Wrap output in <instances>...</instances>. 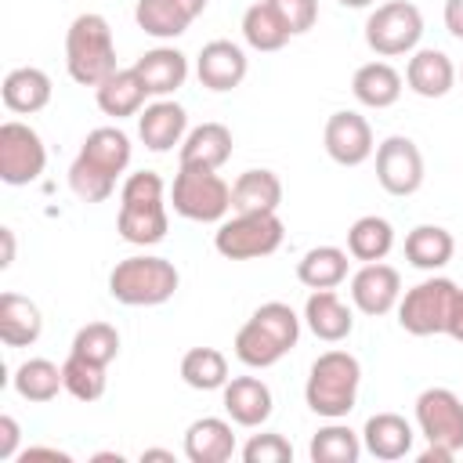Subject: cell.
I'll use <instances>...</instances> for the list:
<instances>
[{
    "label": "cell",
    "mask_w": 463,
    "mask_h": 463,
    "mask_svg": "<svg viewBox=\"0 0 463 463\" xmlns=\"http://www.w3.org/2000/svg\"><path fill=\"white\" fill-rule=\"evenodd\" d=\"M242 459L246 463H289L293 459V445L282 434L264 430V434H253L242 445Z\"/></svg>",
    "instance_id": "42"
},
{
    "label": "cell",
    "mask_w": 463,
    "mask_h": 463,
    "mask_svg": "<svg viewBox=\"0 0 463 463\" xmlns=\"http://www.w3.org/2000/svg\"><path fill=\"white\" fill-rule=\"evenodd\" d=\"M282 206V181L275 170H242L232 184V210L235 213H279Z\"/></svg>",
    "instance_id": "24"
},
{
    "label": "cell",
    "mask_w": 463,
    "mask_h": 463,
    "mask_svg": "<svg viewBox=\"0 0 463 463\" xmlns=\"http://www.w3.org/2000/svg\"><path fill=\"white\" fill-rule=\"evenodd\" d=\"M184 134H188V112L170 98H159L137 112V137L148 152H170L174 145L181 148Z\"/></svg>",
    "instance_id": "15"
},
{
    "label": "cell",
    "mask_w": 463,
    "mask_h": 463,
    "mask_svg": "<svg viewBox=\"0 0 463 463\" xmlns=\"http://www.w3.org/2000/svg\"><path fill=\"white\" fill-rule=\"evenodd\" d=\"M145 98H148V90H145V83H141V76H137L134 65H130V69H116L109 80H101V83L94 87L98 109H101L105 116H112V119L137 116V112L145 109Z\"/></svg>",
    "instance_id": "26"
},
{
    "label": "cell",
    "mask_w": 463,
    "mask_h": 463,
    "mask_svg": "<svg viewBox=\"0 0 463 463\" xmlns=\"http://www.w3.org/2000/svg\"><path fill=\"white\" fill-rule=\"evenodd\" d=\"M246 72H250V58L232 40H210V43H203V51L195 58V76L213 94L235 90L246 80Z\"/></svg>",
    "instance_id": "14"
},
{
    "label": "cell",
    "mask_w": 463,
    "mask_h": 463,
    "mask_svg": "<svg viewBox=\"0 0 463 463\" xmlns=\"http://www.w3.org/2000/svg\"><path fill=\"white\" fill-rule=\"evenodd\" d=\"M376 181L387 195H416L423 184V152L412 137L391 134L376 145Z\"/></svg>",
    "instance_id": "11"
},
{
    "label": "cell",
    "mask_w": 463,
    "mask_h": 463,
    "mask_svg": "<svg viewBox=\"0 0 463 463\" xmlns=\"http://www.w3.org/2000/svg\"><path fill=\"white\" fill-rule=\"evenodd\" d=\"M177 4H181V7H184L192 18H199V14L206 11V4H210V0H177Z\"/></svg>",
    "instance_id": "50"
},
{
    "label": "cell",
    "mask_w": 463,
    "mask_h": 463,
    "mask_svg": "<svg viewBox=\"0 0 463 463\" xmlns=\"http://www.w3.org/2000/svg\"><path fill=\"white\" fill-rule=\"evenodd\" d=\"M141 459H174V452H166V449H145Z\"/></svg>",
    "instance_id": "51"
},
{
    "label": "cell",
    "mask_w": 463,
    "mask_h": 463,
    "mask_svg": "<svg viewBox=\"0 0 463 463\" xmlns=\"http://www.w3.org/2000/svg\"><path fill=\"white\" fill-rule=\"evenodd\" d=\"M362 452H365L362 449V434L351 430L340 420H329L326 427H318L311 445H307L311 463H358Z\"/></svg>",
    "instance_id": "34"
},
{
    "label": "cell",
    "mask_w": 463,
    "mask_h": 463,
    "mask_svg": "<svg viewBox=\"0 0 463 463\" xmlns=\"http://www.w3.org/2000/svg\"><path fill=\"white\" fill-rule=\"evenodd\" d=\"M80 156H83L87 163H94L98 170L119 177V174L130 166L134 148H130V137H127L119 127H94V130L83 137Z\"/></svg>",
    "instance_id": "29"
},
{
    "label": "cell",
    "mask_w": 463,
    "mask_h": 463,
    "mask_svg": "<svg viewBox=\"0 0 463 463\" xmlns=\"http://www.w3.org/2000/svg\"><path fill=\"white\" fill-rule=\"evenodd\" d=\"M134 22L156 36V40H174L181 36L195 18L177 4V0H137L134 4Z\"/></svg>",
    "instance_id": "36"
},
{
    "label": "cell",
    "mask_w": 463,
    "mask_h": 463,
    "mask_svg": "<svg viewBox=\"0 0 463 463\" xmlns=\"http://www.w3.org/2000/svg\"><path fill=\"white\" fill-rule=\"evenodd\" d=\"M351 253L340 246H311L300 260H297V279L307 289H336L347 279V260Z\"/></svg>",
    "instance_id": "32"
},
{
    "label": "cell",
    "mask_w": 463,
    "mask_h": 463,
    "mask_svg": "<svg viewBox=\"0 0 463 463\" xmlns=\"http://www.w3.org/2000/svg\"><path fill=\"white\" fill-rule=\"evenodd\" d=\"M322 145H326V156L340 166H362L373 152H376V141H373V127L365 116L344 109V112H333L326 119V130H322Z\"/></svg>",
    "instance_id": "12"
},
{
    "label": "cell",
    "mask_w": 463,
    "mask_h": 463,
    "mask_svg": "<svg viewBox=\"0 0 463 463\" xmlns=\"http://www.w3.org/2000/svg\"><path fill=\"white\" fill-rule=\"evenodd\" d=\"M181 166H206L221 170L232 159V130L224 123H199L181 141Z\"/></svg>",
    "instance_id": "23"
},
{
    "label": "cell",
    "mask_w": 463,
    "mask_h": 463,
    "mask_svg": "<svg viewBox=\"0 0 463 463\" xmlns=\"http://www.w3.org/2000/svg\"><path fill=\"white\" fill-rule=\"evenodd\" d=\"M18 438H22V427L14 416H0V459H14L18 456Z\"/></svg>",
    "instance_id": "44"
},
{
    "label": "cell",
    "mask_w": 463,
    "mask_h": 463,
    "mask_svg": "<svg viewBox=\"0 0 463 463\" xmlns=\"http://www.w3.org/2000/svg\"><path fill=\"white\" fill-rule=\"evenodd\" d=\"M69 188H72L76 199H83V203H105V199L112 195V188H116V177L105 174V170H98V166L87 163L83 156H76L72 166H69Z\"/></svg>",
    "instance_id": "40"
},
{
    "label": "cell",
    "mask_w": 463,
    "mask_h": 463,
    "mask_svg": "<svg viewBox=\"0 0 463 463\" xmlns=\"http://www.w3.org/2000/svg\"><path fill=\"white\" fill-rule=\"evenodd\" d=\"M459 76H463V69H459Z\"/></svg>",
    "instance_id": "53"
},
{
    "label": "cell",
    "mask_w": 463,
    "mask_h": 463,
    "mask_svg": "<svg viewBox=\"0 0 463 463\" xmlns=\"http://www.w3.org/2000/svg\"><path fill=\"white\" fill-rule=\"evenodd\" d=\"M405 83L420 98H445L456 83V65L438 47H416L405 65Z\"/></svg>",
    "instance_id": "18"
},
{
    "label": "cell",
    "mask_w": 463,
    "mask_h": 463,
    "mask_svg": "<svg viewBox=\"0 0 463 463\" xmlns=\"http://www.w3.org/2000/svg\"><path fill=\"white\" fill-rule=\"evenodd\" d=\"M109 365H98L90 358H80L69 351V358L61 362V376H65V391L76 398V402H98L109 387V376H105Z\"/></svg>",
    "instance_id": "38"
},
{
    "label": "cell",
    "mask_w": 463,
    "mask_h": 463,
    "mask_svg": "<svg viewBox=\"0 0 463 463\" xmlns=\"http://www.w3.org/2000/svg\"><path fill=\"white\" fill-rule=\"evenodd\" d=\"M351 94L365 109H391L402 98V72L391 61H365L351 76Z\"/></svg>",
    "instance_id": "25"
},
{
    "label": "cell",
    "mask_w": 463,
    "mask_h": 463,
    "mask_svg": "<svg viewBox=\"0 0 463 463\" xmlns=\"http://www.w3.org/2000/svg\"><path fill=\"white\" fill-rule=\"evenodd\" d=\"M304 322H307V329H311L318 340H326V344H340V340H347L351 329H354L351 307H347L333 289H311V297H307V304H304Z\"/></svg>",
    "instance_id": "20"
},
{
    "label": "cell",
    "mask_w": 463,
    "mask_h": 463,
    "mask_svg": "<svg viewBox=\"0 0 463 463\" xmlns=\"http://www.w3.org/2000/svg\"><path fill=\"white\" fill-rule=\"evenodd\" d=\"M445 29L463 40V0H445Z\"/></svg>",
    "instance_id": "47"
},
{
    "label": "cell",
    "mask_w": 463,
    "mask_h": 463,
    "mask_svg": "<svg viewBox=\"0 0 463 463\" xmlns=\"http://www.w3.org/2000/svg\"><path fill=\"white\" fill-rule=\"evenodd\" d=\"M416 427L427 445L463 452V398L449 387H427L416 394Z\"/></svg>",
    "instance_id": "9"
},
{
    "label": "cell",
    "mask_w": 463,
    "mask_h": 463,
    "mask_svg": "<svg viewBox=\"0 0 463 463\" xmlns=\"http://www.w3.org/2000/svg\"><path fill=\"white\" fill-rule=\"evenodd\" d=\"M69 351L80 354V358H90V362H98V365H109V362H116V354H119V333H116L112 322H87V326L76 329Z\"/></svg>",
    "instance_id": "39"
},
{
    "label": "cell",
    "mask_w": 463,
    "mask_h": 463,
    "mask_svg": "<svg viewBox=\"0 0 463 463\" xmlns=\"http://www.w3.org/2000/svg\"><path fill=\"white\" fill-rule=\"evenodd\" d=\"M65 69L80 87H98L116 72V40L98 11H83L65 29Z\"/></svg>",
    "instance_id": "3"
},
{
    "label": "cell",
    "mask_w": 463,
    "mask_h": 463,
    "mask_svg": "<svg viewBox=\"0 0 463 463\" xmlns=\"http://www.w3.org/2000/svg\"><path fill=\"white\" fill-rule=\"evenodd\" d=\"M416 459H420V463H452V459H456V452H449V449H441V445H427Z\"/></svg>",
    "instance_id": "48"
},
{
    "label": "cell",
    "mask_w": 463,
    "mask_h": 463,
    "mask_svg": "<svg viewBox=\"0 0 463 463\" xmlns=\"http://www.w3.org/2000/svg\"><path fill=\"white\" fill-rule=\"evenodd\" d=\"M242 40L253 51L271 54V51H282L289 43V29L282 25V18L275 14V7L268 0H257L242 11Z\"/></svg>",
    "instance_id": "35"
},
{
    "label": "cell",
    "mask_w": 463,
    "mask_h": 463,
    "mask_svg": "<svg viewBox=\"0 0 463 463\" xmlns=\"http://www.w3.org/2000/svg\"><path fill=\"white\" fill-rule=\"evenodd\" d=\"M297 340H300V315L282 300H268L239 326L232 347L242 365L268 369L282 354H289L297 347Z\"/></svg>",
    "instance_id": "1"
},
{
    "label": "cell",
    "mask_w": 463,
    "mask_h": 463,
    "mask_svg": "<svg viewBox=\"0 0 463 463\" xmlns=\"http://www.w3.org/2000/svg\"><path fill=\"white\" fill-rule=\"evenodd\" d=\"M170 217H166V203H145V206H119L116 217V232L130 242V246H156L166 239Z\"/></svg>",
    "instance_id": "31"
},
{
    "label": "cell",
    "mask_w": 463,
    "mask_h": 463,
    "mask_svg": "<svg viewBox=\"0 0 463 463\" xmlns=\"http://www.w3.org/2000/svg\"><path fill=\"white\" fill-rule=\"evenodd\" d=\"M134 69H137L145 90L156 98H170L188 80V58L177 47H152L134 61Z\"/></svg>",
    "instance_id": "19"
},
{
    "label": "cell",
    "mask_w": 463,
    "mask_h": 463,
    "mask_svg": "<svg viewBox=\"0 0 463 463\" xmlns=\"http://www.w3.org/2000/svg\"><path fill=\"white\" fill-rule=\"evenodd\" d=\"M445 333H449L456 344H463V289H459V293H456V300H452V311H449Z\"/></svg>",
    "instance_id": "46"
},
{
    "label": "cell",
    "mask_w": 463,
    "mask_h": 463,
    "mask_svg": "<svg viewBox=\"0 0 463 463\" xmlns=\"http://www.w3.org/2000/svg\"><path fill=\"white\" fill-rule=\"evenodd\" d=\"M394 250V228L387 217H376V213H365L358 217L351 228H347V253L362 264H373V260H383L387 253Z\"/></svg>",
    "instance_id": "33"
},
{
    "label": "cell",
    "mask_w": 463,
    "mask_h": 463,
    "mask_svg": "<svg viewBox=\"0 0 463 463\" xmlns=\"http://www.w3.org/2000/svg\"><path fill=\"white\" fill-rule=\"evenodd\" d=\"M398 300H402V275H398V268H391L383 260H373V264H362L351 275V304L362 315L380 318V315L394 311Z\"/></svg>",
    "instance_id": "13"
},
{
    "label": "cell",
    "mask_w": 463,
    "mask_h": 463,
    "mask_svg": "<svg viewBox=\"0 0 463 463\" xmlns=\"http://www.w3.org/2000/svg\"><path fill=\"white\" fill-rule=\"evenodd\" d=\"M456 253V239L441 224H416L405 235V260L420 271H441Z\"/></svg>",
    "instance_id": "28"
},
{
    "label": "cell",
    "mask_w": 463,
    "mask_h": 463,
    "mask_svg": "<svg viewBox=\"0 0 463 463\" xmlns=\"http://www.w3.org/2000/svg\"><path fill=\"white\" fill-rule=\"evenodd\" d=\"M268 4L275 7V14L282 18V25L289 29V36L307 33L318 22V0H268Z\"/></svg>",
    "instance_id": "43"
},
{
    "label": "cell",
    "mask_w": 463,
    "mask_h": 463,
    "mask_svg": "<svg viewBox=\"0 0 463 463\" xmlns=\"http://www.w3.org/2000/svg\"><path fill=\"white\" fill-rule=\"evenodd\" d=\"M18 459H22V463H29V459H58V463H69L72 456L61 452V449H51V445H29V449L18 452Z\"/></svg>",
    "instance_id": "45"
},
{
    "label": "cell",
    "mask_w": 463,
    "mask_h": 463,
    "mask_svg": "<svg viewBox=\"0 0 463 463\" xmlns=\"http://www.w3.org/2000/svg\"><path fill=\"white\" fill-rule=\"evenodd\" d=\"M423 36V14L409 0H387L365 18V43L380 58H398L412 54Z\"/></svg>",
    "instance_id": "8"
},
{
    "label": "cell",
    "mask_w": 463,
    "mask_h": 463,
    "mask_svg": "<svg viewBox=\"0 0 463 463\" xmlns=\"http://www.w3.org/2000/svg\"><path fill=\"white\" fill-rule=\"evenodd\" d=\"M286 239V224L279 213H235L232 221H221L213 232V250L228 260H257L271 257Z\"/></svg>",
    "instance_id": "6"
},
{
    "label": "cell",
    "mask_w": 463,
    "mask_h": 463,
    "mask_svg": "<svg viewBox=\"0 0 463 463\" xmlns=\"http://www.w3.org/2000/svg\"><path fill=\"white\" fill-rule=\"evenodd\" d=\"M47 166V148L43 137L22 123V119H7L0 123V181L4 184H33Z\"/></svg>",
    "instance_id": "10"
},
{
    "label": "cell",
    "mask_w": 463,
    "mask_h": 463,
    "mask_svg": "<svg viewBox=\"0 0 463 463\" xmlns=\"http://www.w3.org/2000/svg\"><path fill=\"white\" fill-rule=\"evenodd\" d=\"M174 213L199 224H221L232 210V184L206 166H177L170 184Z\"/></svg>",
    "instance_id": "5"
},
{
    "label": "cell",
    "mask_w": 463,
    "mask_h": 463,
    "mask_svg": "<svg viewBox=\"0 0 463 463\" xmlns=\"http://www.w3.org/2000/svg\"><path fill=\"white\" fill-rule=\"evenodd\" d=\"M184 456L192 463H224L235 456V434L232 423L221 416H203L188 423L184 430Z\"/></svg>",
    "instance_id": "22"
},
{
    "label": "cell",
    "mask_w": 463,
    "mask_h": 463,
    "mask_svg": "<svg viewBox=\"0 0 463 463\" xmlns=\"http://www.w3.org/2000/svg\"><path fill=\"white\" fill-rule=\"evenodd\" d=\"M221 398H224V412L239 427H260L271 420V409H275L271 387L260 376H232L221 387Z\"/></svg>",
    "instance_id": "16"
},
{
    "label": "cell",
    "mask_w": 463,
    "mask_h": 463,
    "mask_svg": "<svg viewBox=\"0 0 463 463\" xmlns=\"http://www.w3.org/2000/svg\"><path fill=\"white\" fill-rule=\"evenodd\" d=\"M412 441H416V430L405 416L398 412H376L365 420L362 427V449L373 456V459H405L412 452Z\"/></svg>",
    "instance_id": "17"
},
{
    "label": "cell",
    "mask_w": 463,
    "mask_h": 463,
    "mask_svg": "<svg viewBox=\"0 0 463 463\" xmlns=\"http://www.w3.org/2000/svg\"><path fill=\"white\" fill-rule=\"evenodd\" d=\"M456 293H459V286L452 279H445V275H430V279L416 282L398 300V326L409 336H438V333H445V322H449Z\"/></svg>",
    "instance_id": "7"
},
{
    "label": "cell",
    "mask_w": 463,
    "mask_h": 463,
    "mask_svg": "<svg viewBox=\"0 0 463 463\" xmlns=\"http://www.w3.org/2000/svg\"><path fill=\"white\" fill-rule=\"evenodd\" d=\"M344 7H369V4H376V0H340Z\"/></svg>",
    "instance_id": "52"
},
{
    "label": "cell",
    "mask_w": 463,
    "mask_h": 463,
    "mask_svg": "<svg viewBox=\"0 0 463 463\" xmlns=\"http://www.w3.org/2000/svg\"><path fill=\"white\" fill-rule=\"evenodd\" d=\"M11 387L18 391V398L33 405H47L58 398V391H65V376H61V365H54L51 358H25L14 369Z\"/></svg>",
    "instance_id": "30"
},
{
    "label": "cell",
    "mask_w": 463,
    "mask_h": 463,
    "mask_svg": "<svg viewBox=\"0 0 463 463\" xmlns=\"http://www.w3.org/2000/svg\"><path fill=\"white\" fill-rule=\"evenodd\" d=\"M0 239H4V257H0V268H11V260H14V232H11V228H0Z\"/></svg>",
    "instance_id": "49"
},
{
    "label": "cell",
    "mask_w": 463,
    "mask_h": 463,
    "mask_svg": "<svg viewBox=\"0 0 463 463\" xmlns=\"http://www.w3.org/2000/svg\"><path fill=\"white\" fill-rule=\"evenodd\" d=\"M181 286V275L174 268V260L156 257V253H134L123 257L112 271H109V293L112 300L127 304V307H156L166 304Z\"/></svg>",
    "instance_id": "4"
},
{
    "label": "cell",
    "mask_w": 463,
    "mask_h": 463,
    "mask_svg": "<svg viewBox=\"0 0 463 463\" xmlns=\"http://www.w3.org/2000/svg\"><path fill=\"white\" fill-rule=\"evenodd\" d=\"M166 184L156 170H137L123 181L119 188V206H145V203H163Z\"/></svg>",
    "instance_id": "41"
},
{
    "label": "cell",
    "mask_w": 463,
    "mask_h": 463,
    "mask_svg": "<svg viewBox=\"0 0 463 463\" xmlns=\"http://www.w3.org/2000/svg\"><path fill=\"white\" fill-rule=\"evenodd\" d=\"M51 90H54V87H51V76H47L43 69H36V65H18V69H11V72L4 76V83H0L4 105H7L11 112H18V116H33V112L47 109Z\"/></svg>",
    "instance_id": "21"
},
{
    "label": "cell",
    "mask_w": 463,
    "mask_h": 463,
    "mask_svg": "<svg viewBox=\"0 0 463 463\" xmlns=\"http://www.w3.org/2000/svg\"><path fill=\"white\" fill-rule=\"evenodd\" d=\"M181 380L192 391H221L232 376H228V358L217 347H192L181 358Z\"/></svg>",
    "instance_id": "37"
},
{
    "label": "cell",
    "mask_w": 463,
    "mask_h": 463,
    "mask_svg": "<svg viewBox=\"0 0 463 463\" xmlns=\"http://www.w3.org/2000/svg\"><path fill=\"white\" fill-rule=\"evenodd\" d=\"M358 383H362L358 358L351 351L333 347L311 362V373L304 383V402L322 420H344L358 402Z\"/></svg>",
    "instance_id": "2"
},
{
    "label": "cell",
    "mask_w": 463,
    "mask_h": 463,
    "mask_svg": "<svg viewBox=\"0 0 463 463\" xmlns=\"http://www.w3.org/2000/svg\"><path fill=\"white\" fill-rule=\"evenodd\" d=\"M43 333V315L40 307L22 297V293H0V340L7 347H29Z\"/></svg>",
    "instance_id": "27"
}]
</instances>
